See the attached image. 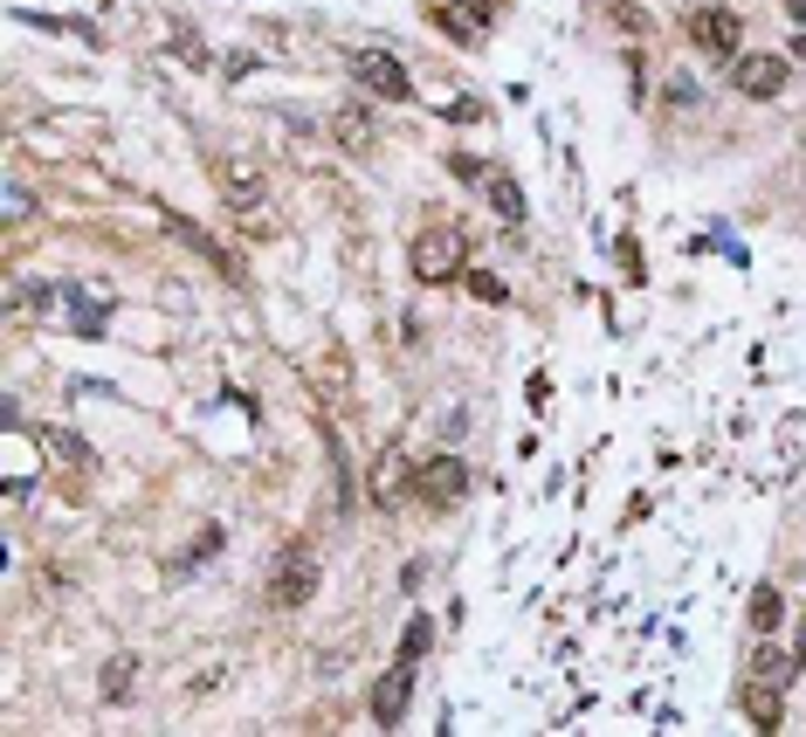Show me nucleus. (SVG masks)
<instances>
[{
  "label": "nucleus",
  "mask_w": 806,
  "mask_h": 737,
  "mask_svg": "<svg viewBox=\"0 0 806 737\" xmlns=\"http://www.w3.org/2000/svg\"><path fill=\"white\" fill-rule=\"evenodd\" d=\"M132 675H139V655H111V669H103V703L132 696Z\"/></svg>",
  "instance_id": "obj_20"
},
{
  "label": "nucleus",
  "mask_w": 806,
  "mask_h": 737,
  "mask_svg": "<svg viewBox=\"0 0 806 737\" xmlns=\"http://www.w3.org/2000/svg\"><path fill=\"white\" fill-rule=\"evenodd\" d=\"M29 208H35V193H29V187H21V180H14V187H8V221H21V214H29Z\"/></svg>",
  "instance_id": "obj_24"
},
{
  "label": "nucleus",
  "mask_w": 806,
  "mask_h": 737,
  "mask_svg": "<svg viewBox=\"0 0 806 737\" xmlns=\"http://www.w3.org/2000/svg\"><path fill=\"white\" fill-rule=\"evenodd\" d=\"M483 193H489V208L504 214V227H517V221H525V193H517V180H510V172H489V180H483Z\"/></svg>",
  "instance_id": "obj_15"
},
{
  "label": "nucleus",
  "mask_w": 806,
  "mask_h": 737,
  "mask_svg": "<svg viewBox=\"0 0 806 737\" xmlns=\"http://www.w3.org/2000/svg\"><path fill=\"white\" fill-rule=\"evenodd\" d=\"M324 587V572H318V558H310V545H290L283 551V566L269 579V606H283V614H297V606H310Z\"/></svg>",
  "instance_id": "obj_3"
},
{
  "label": "nucleus",
  "mask_w": 806,
  "mask_h": 737,
  "mask_svg": "<svg viewBox=\"0 0 806 737\" xmlns=\"http://www.w3.org/2000/svg\"><path fill=\"white\" fill-rule=\"evenodd\" d=\"M214 187H221V200H228V208H235L249 227L255 221H263V200H269V180H263V172H255L249 159H214Z\"/></svg>",
  "instance_id": "obj_5"
},
{
  "label": "nucleus",
  "mask_w": 806,
  "mask_h": 737,
  "mask_svg": "<svg viewBox=\"0 0 806 737\" xmlns=\"http://www.w3.org/2000/svg\"><path fill=\"white\" fill-rule=\"evenodd\" d=\"M352 76H358V90L386 97V104H413V76L400 69V56H386V48H358Z\"/></svg>",
  "instance_id": "obj_6"
},
{
  "label": "nucleus",
  "mask_w": 806,
  "mask_h": 737,
  "mask_svg": "<svg viewBox=\"0 0 806 737\" xmlns=\"http://www.w3.org/2000/svg\"><path fill=\"white\" fill-rule=\"evenodd\" d=\"M407 703H413V662H394V669L379 675V690H373V724L394 730L407 717Z\"/></svg>",
  "instance_id": "obj_9"
},
{
  "label": "nucleus",
  "mask_w": 806,
  "mask_h": 737,
  "mask_svg": "<svg viewBox=\"0 0 806 737\" xmlns=\"http://www.w3.org/2000/svg\"><path fill=\"white\" fill-rule=\"evenodd\" d=\"M744 717L759 724V730H779V717H786V703H779V690H765V682H759V690L744 696Z\"/></svg>",
  "instance_id": "obj_19"
},
{
  "label": "nucleus",
  "mask_w": 806,
  "mask_h": 737,
  "mask_svg": "<svg viewBox=\"0 0 806 737\" xmlns=\"http://www.w3.org/2000/svg\"><path fill=\"white\" fill-rule=\"evenodd\" d=\"M689 42L704 48L710 63H738L744 56V14L738 8H696L689 14Z\"/></svg>",
  "instance_id": "obj_4"
},
{
  "label": "nucleus",
  "mask_w": 806,
  "mask_h": 737,
  "mask_svg": "<svg viewBox=\"0 0 806 737\" xmlns=\"http://www.w3.org/2000/svg\"><path fill=\"white\" fill-rule=\"evenodd\" d=\"M331 138L345 145L352 159H366V152H373V111L366 104H338L331 111Z\"/></svg>",
  "instance_id": "obj_11"
},
{
  "label": "nucleus",
  "mask_w": 806,
  "mask_h": 737,
  "mask_svg": "<svg viewBox=\"0 0 806 737\" xmlns=\"http://www.w3.org/2000/svg\"><path fill=\"white\" fill-rule=\"evenodd\" d=\"M779 621H786L779 587H751V634H779Z\"/></svg>",
  "instance_id": "obj_17"
},
{
  "label": "nucleus",
  "mask_w": 806,
  "mask_h": 737,
  "mask_svg": "<svg viewBox=\"0 0 806 737\" xmlns=\"http://www.w3.org/2000/svg\"><path fill=\"white\" fill-rule=\"evenodd\" d=\"M221 545H228V531H221V524H200V538H194L187 551L166 558V579H194V566H200V558H214Z\"/></svg>",
  "instance_id": "obj_13"
},
{
  "label": "nucleus",
  "mask_w": 806,
  "mask_h": 737,
  "mask_svg": "<svg viewBox=\"0 0 806 737\" xmlns=\"http://www.w3.org/2000/svg\"><path fill=\"white\" fill-rule=\"evenodd\" d=\"M413 496H421L428 511H455V503L470 496V462L449 455V448L421 455V462H413Z\"/></svg>",
  "instance_id": "obj_2"
},
{
  "label": "nucleus",
  "mask_w": 806,
  "mask_h": 737,
  "mask_svg": "<svg viewBox=\"0 0 806 737\" xmlns=\"http://www.w3.org/2000/svg\"><path fill=\"white\" fill-rule=\"evenodd\" d=\"M793 63H806V29H799V42H793Z\"/></svg>",
  "instance_id": "obj_29"
},
{
  "label": "nucleus",
  "mask_w": 806,
  "mask_h": 737,
  "mask_svg": "<svg viewBox=\"0 0 806 737\" xmlns=\"http://www.w3.org/2000/svg\"><path fill=\"white\" fill-rule=\"evenodd\" d=\"M544 400H552V379L531 372V414H544Z\"/></svg>",
  "instance_id": "obj_26"
},
{
  "label": "nucleus",
  "mask_w": 806,
  "mask_h": 737,
  "mask_svg": "<svg viewBox=\"0 0 806 737\" xmlns=\"http://www.w3.org/2000/svg\"><path fill=\"white\" fill-rule=\"evenodd\" d=\"M462 256H470V235H462V227H421L413 248H407V263H413L421 283H455Z\"/></svg>",
  "instance_id": "obj_1"
},
{
  "label": "nucleus",
  "mask_w": 806,
  "mask_h": 737,
  "mask_svg": "<svg viewBox=\"0 0 806 737\" xmlns=\"http://www.w3.org/2000/svg\"><path fill=\"white\" fill-rule=\"evenodd\" d=\"M669 104H675V111L696 104V83H689V76H675V83H669Z\"/></svg>",
  "instance_id": "obj_25"
},
{
  "label": "nucleus",
  "mask_w": 806,
  "mask_h": 737,
  "mask_svg": "<svg viewBox=\"0 0 806 737\" xmlns=\"http://www.w3.org/2000/svg\"><path fill=\"white\" fill-rule=\"evenodd\" d=\"M449 172H455V180H470V187H483V180H489V166H483V159H470V152H455Z\"/></svg>",
  "instance_id": "obj_23"
},
{
  "label": "nucleus",
  "mask_w": 806,
  "mask_h": 737,
  "mask_svg": "<svg viewBox=\"0 0 806 737\" xmlns=\"http://www.w3.org/2000/svg\"><path fill=\"white\" fill-rule=\"evenodd\" d=\"M793 662L806 669V621H799V634H793Z\"/></svg>",
  "instance_id": "obj_28"
},
{
  "label": "nucleus",
  "mask_w": 806,
  "mask_h": 737,
  "mask_svg": "<svg viewBox=\"0 0 806 737\" xmlns=\"http://www.w3.org/2000/svg\"><path fill=\"white\" fill-rule=\"evenodd\" d=\"M786 21H793V29H806V0H786Z\"/></svg>",
  "instance_id": "obj_27"
},
{
  "label": "nucleus",
  "mask_w": 806,
  "mask_h": 737,
  "mask_svg": "<svg viewBox=\"0 0 806 737\" xmlns=\"http://www.w3.org/2000/svg\"><path fill=\"white\" fill-rule=\"evenodd\" d=\"M35 442H42V455H63V462H97V455H90V442L63 435V427H35Z\"/></svg>",
  "instance_id": "obj_18"
},
{
  "label": "nucleus",
  "mask_w": 806,
  "mask_h": 737,
  "mask_svg": "<svg viewBox=\"0 0 806 737\" xmlns=\"http://www.w3.org/2000/svg\"><path fill=\"white\" fill-rule=\"evenodd\" d=\"M407 496H413V462H400V448H386L373 462V503L379 511H400Z\"/></svg>",
  "instance_id": "obj_10"
},
{
  "label": "nucleus",
  "mask_w": 806,
  "mask_h": 737,
  "mask_svg": "<svg viewBox=\"0 0 806 737\" xmlns=\"http://www.w3.org/2000/svg\"><path fill=\"white\" fill-rule=\"evenodd\" d=\"M462 283H470V297H476V303H510L504 276H489V269H470V276H462Z\"/></svg>",
  "instance_id": "obj_22"
},
{
  "label": "nucleus",
  "mask_w": 806,
  "mask_h": 737,
  "mask_svg": "<svg viewBox=\"0 0 806 737\" xmlns=\"http://www.w3.org/2000/svg\"><path fill=\"white\" fill-rule=\"evenodd\" d=\"M799 662L786 648H772V634H759V655H751V682H765V690H786V675H793Z\"/></svg>",
  "instance_id": "obj_14"
},
{
  "label": "nucleus",
  "mask_w": 806,
  "mask_h": 737,
  "mask_svg": "<svg viewBox=\"0 0 806 737\" xmlns=\"http://www.w3.org/2000/svg\"><path fill=\"white\" fill-rule=\"evenodd\" d=\"M428 8H441L434 21H441V29H449L462 48H476V42L489 35V21H497V8H489V0H428Z\"/></svg>",
  "instance_id": "obj_7"
},
{
  "label": "nucleus",
  "mask_w": 806,
  "mask_h": 737,
  "mask_svg": "<svg viewBox=\"0 0 806 737\" xmlns=\"http://www.w3.org/2000/svg\"><path fill=\"white\" fill-rule=\"evenodd\" d=\"M428 648H434V621H428V614H413V621H407V634H400V662H421Z\"/></svg>",
  "instance_id": "obj_21"
},
{
  "label": "nucleus",
  "mask_w": 806,
  "mask_h": 737,
  "mask_svg": "<svg viewBox=\"0 0 806 737\" xmlns=\"http://www.w3.org/2000/svg\"><path fill=\"white\" fill-rule=\"evenodd\" d=\"M159 221H166V227H173V235H179V242H187V248H194V256H207V263H214V269H228V276H235V263H228V256H221V242H214V235H207V227H194L187 214H173V208H159Z\"/></svg>",
  "instance_id": "obj_12"
},
{
  "label": "nucleus",
  "mask_w": 806,
  "mask_h": 737,
  "mask_svg": "<svg viewBox=\"0 0 806 737\" xmlns=\"http://www.w3.org/2000/svg\"><path fill=\"white\" fill-rule=\"evenodd\" d=\"M69 324L84 338H103V324H111V303H97V297H84V290H69Z\"/></svg>",
  "instance_id": "obj_16"
},
{
  "label": "nucleus",
  "mask_w": 806,
  "mask_h": 737,
  "mask_svg": "<svg viewBox=\"0 0 806 737\" xmlns=\"http://www.w3.org/2000/svg\"><path fill=\"white\" fill-rule=\"evenodd\" d=\"M731 83H738V97H759V104H772V97L786 90V56H738V63H731Z\"/></svg>",
  "instance_id": "obj_8"
}]
</instances>
